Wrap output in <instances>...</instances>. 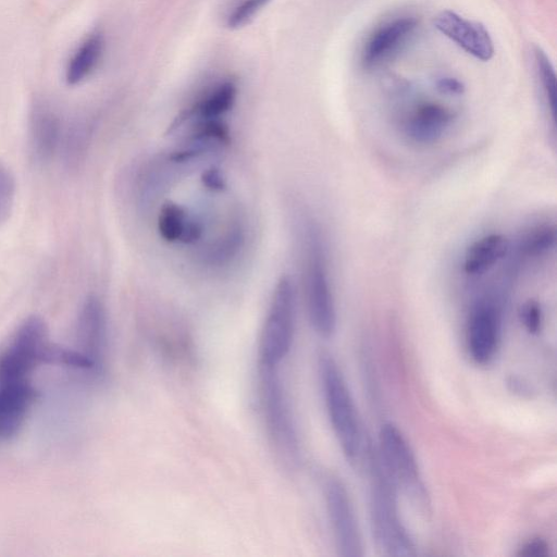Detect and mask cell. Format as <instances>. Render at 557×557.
Masks as SVG:
<instances>
[{
    "instance_id": "cell-1",
    "label": "cell",
    "mask_w": 557,
    "mask_h": 557,
    "mask_svg": "<svg viewBox=\"0 0 557 557\" xmlns=\"http://www.w3.org/2000/svg\"><path fill=\"white\" fill-rule=\"evenodd\" d=\"M363 462L370 475V520L377 548L388 556H414L416 545L398 512L397 490L370 444Z\"/></svg>"
},
{
    "instance_id": "cell-2",
    "label": "cell",
    "mask_w": 557,
    "mask_h": 557,
    "mask_svg": "<svg viewBox=\"0 0 557 557\" xmlns=\"http://www.w3.org/2000/svg\"><path fill=\"white\" fill-rule=\"evenodd\" d=\"M318 370L326 412L347 460L359 466L363 463L369 443L364 442L358 412L334 358L322 352L318 360Z\"/></svg>"
},
{
    "instance_id": "cell-3",
    "label": "cell",
    "mask_w": 557,
    "mask_h": 557,
    "mask_svg": "<svg viewBox=\"0 0 557 557\" xmlns=\"http://www.w3.org/2000/svg\"><path fill=\"white\" fill-rule=\"evenodd\" d=\"M54 347L45 321L27 318L0 349V385L28 381L37 367L52 363Z\"/></svg>"
},
{
    "instance_id": "cell-4",
    "label": "cell",
    "mask_w": 557,
    "mask_h": 557,
    "mask_svg": "<svg viewBox=\"0 0 557 557\" xmlns=\"http://www.w3.org/2000/svg\"><path fill=\"white\" fill-rule=\"evenodd\" d=\"M260 403L267 431L277 456L286 465L299 457V442L278 368L259 366Z\"/></svg>"
},
{
    "instance_id": "cell-5",
    "label": "cell",
    "mask_w": 557,
    "mask_h": 557,
    "mask_svg": "<svg viewBox=\"0 0 557 557\" xmlns=\"http://www.w3.org/2000/svg\"><path fill=\"white\" fill-rule=\"evenodd\" d=\"M305 292L314 331L322 337H331L336 327V311L323 243L312 225L306 230Z\"/></svg>"
},
{
    "instance_id": "cell-6",
    "label": "cell",
    "mask_w": 557,
    "mask_h": 557,
    "mask_svg": "<svg viewBox=\"0 0 557 557\" xmlns=\"http://www.w3.org/2000/svg\"><path fill=\"white\" fill-rule=\"evenodd\" d=\"M296 290L288 276L276 283L259 343V366L280 368L295 333Z\"/></svg>"
},
{
    "instance_id": "cell-7",
    "label": "cell",
    "mask_w": 557,
    "mask_h": 557,
    "mask_svg": "<svg viewBox=\"0 0 557 557\" xmlns=\"http://www.w3.org/2000/svg\"><path fill=\"white\" fill-rule=\"evenodd\" d=\"M395 485L419 508L429 506V494L416 455L403 432L393 423L382 425L376 448Z\"/></svg>"
},
{
    "instance_id": "cell-8",
    "label": "cell",
    "mask_w": 557,
    "mask_h": 557,
    "mask_svg": "<svg viewBox=\"0 0 557 557\" xmlns=\"http://www.w3.org/2000/svg\"><path fill=\"white\" fill-rule=\"evenodd\" d=\"M502 300L484 295L472 305L467 321V347L471 359L486 364L495 357L502 334Z\"/></svg>"
},
{
    "instance_id": "cell-9",
    "label": "cell",
    "mask_w": 557,
    "mask_h": 557,
    "mask_svg": "<svg viewBox=\"0 0 557 557\" xmlns=\"http://www.w3.org/2000/svg\"><path fill=\"white\" fill-rule=\"evenodd\" d=\"M324 496L338 554L344 557L362 556L361 532L346 486L331 476L325 482Z\"/></svg>"
},
{
    "instance_id": "cell-10",
    "label": "cell",
    "mask_w": 557,
    "mask_h": 557,
    "mask_svg": "<svg viewBox=\"0 0 557 557\" xmlns=\"http://www.w3.org/2000/svg\"><path fill=\"white\" fill-rule=\"evenodd\" d=\"M433 23L441 34L473 58L483 62L493 58L494 41L482 23L468 20L451 10L441 11Z\"/></svg>"
},
{
    "instance_id": "cell-11",
    "label": "cell",
    "mask_w": 557,
    "mask_h": 557,
    "mask_svg": "<svg viewBox=\"0 0 557 557\" xmlns=\"http://www.w3.org/2000/svg\"><path fill=\"white\" fill-rule=\"evenodd\" d=\"M77 350L87 357L96 370L102 371L108 343L107 312L101 300L89 296L84 301L77 319Z\"/></svg>"
},
{
    "instance_id": "cell-12",
    "label": "cell",
    "mask_w": 557,
    "mask_h": 557,
    "mask_svg": "<svg viewBox=\"0 0 557 557\" xmlns=\"http://www.w3.org/2000/svg\"><path fill=\"white\" fill-rule=\"evenodd\" d=\"M417 26L414 17L398 16L376 27L361 51L363 67L375 69L391 59L409 40Z\"/></svg>"
},
{
    "instance_id": "cell-13",
    "label": "cell",
    "mask_w": 557,
    "mask_h": 557,
    "mask_svg": "<svg viewBox=\"0 0 557 557\" xmlns=\"http://www.w3.org/2000/svg\"><path fill=\"white\" fill-rule=\"evenodd\" d=\"M64 129L57 110L47 101L34 102L29 114V143L37 161L50 160L61 147Z\"/></svg>"
},
{
    "instance_id": "cell-14",
    "label": "cell",
    "mask_w": 557,
    "mask_h": 557,
    "mask_svg": "<svg viewBox=\"0 0 557 557\" xmlns=\"http://www.w3.org/2000/svg\"><path fill=\"white\" fill-rule=\"evenodd\" d=\"M35 397V389L28 381L0 385V443L18 432Z\"/></svg>"
},
{
    "instance_id": "cell-15",
    "label": "cell",
    "mask_w": 557,
    "mask_h": 557,
    "mask_svg": "<svg viewBox=\"0 0 557 557\" xmlns=\"http://www.w3.org/2000/svg\"><path fill=\"white\" fill-rule=\"evenodd\" d=\"M453 112L436 102H423L414 108L405 122L407 136L419 144H431L443 136L451 124Z\"/></svg>"
},
{
    "instance_id": "cell-16",
    "label": "cell",
    "mask_w": 557,
    "mask_h": 557,
    "mask_svg": "<svg viewBox=\"0 0 557 557\" xmlns=\"http://www.w3.org/2000/svg\"><path fill=\"white\" fill-rule=\"evenodd\" d=\"M104 51V37L99 30L89 33L73 50L64 70L67 85L76 86L97 69Z\"/></svg>"
},
{
    "instance_id": "cell-17",
    "label": "cell",
    "mask_w": 557,
    "mask_h": 557,
    "mask_svg": "<svg viewBox=\"0 0 557 557\" xmlns=\"http://www.w3.org/2000/svg\"><path fill=\"white\" fill-rule=\"evenodd\" d=\"M237 96V85L232 79H225L216 84L191 108L183 112L176 121V125L189 120L220 119L233 107Z\"/></svg>"
},
{
    "instance_id": "cell-18",
    "label": "cell",
    "mask_w": 557,
    "mask_h": 557,
    "mask_svg": "<svg viewBox=\"0 0 557 557\" xmlns=\"http://www.w3.org/2000/svg\"><path fill=\"white\" fill-rule=\"evenodd\" d=\"M507 250L506 238L500 234H488L475 240L466 251L463 271L478 275L502 259Z\"/></svg>"
},
{
    "instance_id": "cell-19",
    "label": "cell",
    "mask_w": 557,
    "mask_h": 557,
    "mask_svg": "<svg viewBox=\"0 0 557 557\" xmlns=\"http://www.w3.org/2000/svg\"><path fill=\"white\" fill-rule=\"evenodd\" d=\"M92 134L91 124L84 120L74 122L64 131L61 147L65 163L74 168L84 157Z\"/></svg>"
},
{
    "instance_id": "cell-20",
    "label": "cell",
    "mask_w": 557,
    "mask_h": 557,
    "mask_svg": "<svg viewBox=\"0 0 557 557\" xmlns=\"http://www.w3.org/2000/svg\"><path fill=\"white\" fill-rule=\"evenodd\" d=\"M244 242L239 226L231 227L223 236L215 239L206 250L203 258L209 264L222 265L234 258Z\"/></svg>"
},
{
    "instance_id": "cell-21",
    "label": "cell",
    "mask_w": 557,
    "mask_h": 557,
    "mask_svg": "<svg viewBox=\"0 0 557 557\" xmlns=\"http://www.w3.org/2000/svg\"><path fill=\"white\" fill-rule=\"evenodd\" d=\"M188 221L185 209L172 201L165 202L159 212L158 230L163 239L180 242Z\"/></svg>"
},
{
    "instance_id": "cell-22",
    "label": "cell",
    "mask_w": 557,
    "mask_h": 557,
    "mask_svg": "<svg viewBox=\"0 0 557 557\" xmlns=\"http://www.w3.org/2000/svg\"><path fill=\"white\" fill-rule=\"evenodd\" d=\"M535 72L540 81L541 88L545 96L548 109L555 119L556 112V73L555 67L548 55L540 47L533 50Z\"/></svg>"
},
{
    "instance_id": "cell-23",
    "label": "cell",
    "mask_w": 557,
    "mask_h": 557,
    "mask_svg": "<svg viewBox=\"0 0 557 557\" xmlns=\"http://www.w3.org/2000/svg\"><path fill=\"white\" fill-rule=\"evenodd\" d=\"M272 0H240L227 13L225 24L238 29L250 23Z\"/></svg>"
},
{
    "instance_id": "cell-24",
    "label": "cell",
    "mask_w": 557,
    "mask_h": 557,
    "mask_svg": "<svg viewBox=\"0 0 557 557\" xmlns=\"http://www.w3.org/2000/svg\"><path fill=\"white\" fill-rule=\"evenodd\" d=\"M556 232L552 226L533 228L522 242V250L528 256H540L554 247Z\"/></svg>"
},
{
    "instance_id": "cell-25",
    "label": "cell",
    "mask_w": 557,
    "mask_h": 557,
    "mask_svg": "<svg viewBox=\"0 0 557 557\" xmlns=\"http://www.w3.org/2000/svg\"><path fill=\"white\" fill-rule=\"evenodd\" d=\"M15 178L11 171L0 164V224L10 216L15 200Z\"/></svg>"
},
{
    "instance_id": "cell-26",
    "label": "cell",
    "mask_w": 557,
    "mask_h": 557,
    "mask_svg": "<svg viewBox=\"0 0 557 557\" xmlns=\"http://www.w3.org/2000/svg\"><path fill=\"white\" fill-rule=\"evenodd\" d=\"M521 323L530 334H537L543 324V312L536 300L524 301L519 310Z\"/></svg>"
},
{
    "instance_id": "cell-27",
    "label": "cell",
    "mask_w": 557,
    "mask_h": 557,
    "mask_svg": "<svg viewBox=\"0 0 557 557\" xmlns=\"http://www.w3.org/2000/svg\"><path fill=\"white\" fill-rule=\"evenodd\" d=\"M436 89L444 95L458 96L465 92V85L458 78L451 76L440 77L436 83Z\"/></svg>"
},
{
    "instance_id": "cell-28",
    "label": "cell",
    "mask_w": 557,
    "mask_h": 557,
    "mask_svg": "<svg viewBox=\"0 0 557 557\" xmlns=\"http://www.w3.org/2000/svg\"><path fill=\"white\" fill-rule=\"evenodd\" d=\"M548 554V544L545 540L540 537L532 539L524 543L520 550L519 555L524 557H542Z\"/></svg>"
},
{
    "instance_id": "cell-29",
    "label": "cell",
    "mask_w": 557,
    "mask_h": 557,
    "mask_svg": "<svg viewBox=\"0 0 557 557\" xmlns=\"http://www.w3.org/2000/svg\"><path fill=\"white\" fill-rule=\"evenodd\" d=\"M202 184L210 190L221 191L225 188V181L221 174V172L211 168L203 172L201 176Z\"/></svg>"
},
{
    "instance_id": "cell-30",
    "label": "cell",
    "mask_w": 557,
    "mask_h": 557,
    "mask_svg": "<svg viewBox=\"0 0 557 557\" xmlns=\"http://www.w3.org/2000/svg\"><path fill=\"white\" fill-rule=\"evenodd\" d=\"M203 227L200 221L188 218L186 227L180 242L185 244H194L201 238Z\"/></svg>"
}]
</instances>
